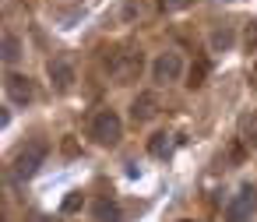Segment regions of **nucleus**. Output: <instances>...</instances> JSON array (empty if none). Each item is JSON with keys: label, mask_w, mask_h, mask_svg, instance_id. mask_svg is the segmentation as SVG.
<instances>
[{"label": "nucleus", "mask_w": 257, "mask_h": 222, "mask_svg": "<svg viewBox=\"0 0 257 222\" xmlns=\"http://www.w3.org/2000/svg\"><path fill=\"white\" fill-rule=\"evenodd\" d=\"M253 211H257V190L253 187H239L232 194V201L225 204V222H250Z\"/></svg>", "instance_id": "nucleus-4"}, {"label": "nucleus", "mask_w": 257, "mask_h": 222, "mask_svg": "<svg viewBox=\"0 0 257 222\" xmlns=\"http://www.w3.org/2000/svg\"><path fill=\"white\" fill-rule=\"evenodd\" d=\"M194 0H159V11H166V15H173V11H183V8H190Z\"/></svg>", "instance_id": "nucleus-15"}, {"label": "nucleus", "mask_w": 257, "mask_h": 222, "mask_svg": "<svg viewBox=\"0 0 257 222\" xmlns=\"http://www.w3.org/2000/svg\"><path fill=\"white\" fill-rule=\"evenodd\" d=\"M106 67H109V74H113L120 85H127V81H134V78L141 74L145 60H141V50H116V53L106 60Z\"/></svg>", "instance_id": "nucleus-2"}, {"label": "nucleus", "mask_w": 257, "mask_h": 222, "mask_svg": "<svg viewBox=\"0 0 257 222\" xmlns=\"http://www.w3.org/2000/svg\"><path fill=\"white\" fill-rule=\"evenodd\" d=\"M201 78H204V64H197V67L190 71V88H197V85H201Z\"/></svg>", "instance_id": "nucleus-17"}, {"label": "nucleus", "mask_w": 257, "mask_h": 222, "mask_svg": "<svg viewBox=\"0 0 257 222\" xmlns=\"http://www.w3.org/2000/svg\"><path fill=\"white\" fill-rule=\"evenodd\" d=\"M50 81H53V88L57 92H71V85H74V67L67 64V60H50Z\"/></svg>", "instance_id": "nucleus-8"}, {"label": "nucleus", "mask_w": 257, "mask_h": 222, "mask_svg": "<svg viewBox=\"0 0 257 222\" xmlns=\"http://www.w3.org/2000/svg\"><path fill=\"white\" fill-rule=\"evenodd\" d=\"M180 74H183V57H180L176 50H166V53L155 57V64H152V78H155L159 85H169V81H176Z\"/></svg>", "instance_id": "nucleus-5"}, {"label": "nucleus", "mask_w": 257, "mask_h": 222, "mask_svg": "<svg viewBox=\"0 0 257 222\" xmlns=\"http://www.w3.org/2000/svg\"><path fill=\"white\" fill-rule=\"evenodd\" d=\"M92 215H95V222H120V204L109 201V197H102V201H95Z\"/></svg>", "instance_id": "nucleus-9"}, {"label": "nucleus", "mask_w": 257, "mask_h": 222, "mask_svg": "<svg viewBox=\"0 0 257 222\" xmlns=\"http://www.w3.org/2000/svg\"><path fill=\"white\" fill-rule=\"evenodd\" d=\"M218 4H222V0H218Z\"/></svg>", "instance_id": "nucleus-18"}, {"label": "nucleus", "mask_w": 257, "mask_h": 222, "mask_svg": "<svg viewBox=\"0 0 257 222\" xmlns=\"http://www.w3.org/2000/svg\"><path fill=\"white\" fill-rule=\"evenodd\" d=\"M159 117V95L155 92H141L134 102H131V120L134 124H148Z\"/></svg>", "instance_id": "nucleus-7"}, {"label": "nucleus", "mask_w": 257, "mask_h": 222, "mask_svg": "<svg viewBox=\"0 0 257 222\" xmlns=\"http://www.w3.org/2000/svg\"><path fill=\"white\" fill-rule=\"evenodd\" d=\"M243 46H246L250 53L257 50V22H250V25H246V32H243Z\"/></svg>", "instance_id": "nucleus-16"}, {"label": "nucleus", "mask_w": 257, "mask_h": 222, "mask_svg": "<svg viewBox=\"0 0 257 222\" xmlns=\"http://www.w3.org/2000/svg\"><path fill=\"white\" fill-rule=\"evenodd\" d=\"M92 138L99 141V145H116L120 138H123V124H120V117L113 113V109H99L95 117H92Z\"/></svg>", "instance_id": "nucleus-3"}, {"label": "nucleus", "mask_w": 257, "mask_h": 222, "mask_svg": "<svg viewBox=\"0 0 257 222\" xmlns=\"http://www.w3.org/2000/svg\"><path fill=\"white\" fill-rule=\"evenodd\" d=\"M239 141H243L246 148H257V113H250V117L243 120V127H239Z\"/></svg>", "instance_id": "nucleus-11"}, {"label": "nucleus", "mask_w": 257, "mask_h": 222, "mask_svg": "<svg viewBox=\"0 0 257 222\" xmlns=\"http://www.w3.org/2000/svg\"><path fill=\"white\" fill-rule=\"evenodd\" d=\"M18 57H22V43H18V36L4 32V64H15Z\"/></svg>", "instance_id": "nucleus-12"}, {"label": "nucleus", "mask_w": 257, "mask_h": 222, "mask_svg": "<svg viewBox=\"0 0 257 222\" xmlns=\"http://www.w3.org/2000/svg\"><path fill=\"white\" fill-rule=\"evenodd\" d=\"M4 88H8V99L18 102V106H25V102L36 99V88H32V81H29V74H8Z\"/></svg>", "instance_id": "nucleus-6"}, {"label": "nucleus", "mask_w": 257, "mask_h": 222, "mask_svg": "<svg viewBox=\"0 0 257 222\" xmlns=\"http://www.w3.org/2000/svg\"><path fill=\"white\" fill-rule=\"evenodd\" d=\"M148 152H152L155 159H162V155H169V134H155V138L148 141Z\"/></svg>", "instance_id": "nucleus-13"}, {"label": "nucleus", "mask_w": 257, "mask_h": 222, "mask_svg": "<svg viewBox=\"0 0 257 222\" xmlns=\"http://www.w3.org/2000/svg\"><path fill=\"white\" fill-rule=\"evenodd\" d=\"M232 43H236V32H232L229 25H222V29L211 32V50H215V53H225Z\"/></svg>", "instance_id": "nucleus-10"}, {"label": "nucleus", "mask_w": 257, "mask_h": 222, "mask_svg": "<svg viewBox=\"0 0 257 222\" xmlns=\"http://www.w3.org/2000/svg\"><path fill=\"white\" fill-rule=\"evenodd\" d=\"M81 204H85V197H81V190H71V194L64 197V204H60V211H64V215H74V211H81Z\"/></svg>", "instance_id": "nucleus-14"}, {"label": "nucleus", "mask_w": 257, "mask_h": 222, "mask_svg": "<svg viewBox=\"0 0 257 222\" xmlns=\"http://www.w3.org/2000/svg\"><path fill=\"white\" fill-rule=\"evenodd\" d=\"M46 141H32V145H25L18 155H15V162H11V173H15V180H32L36 173H39V166L46 162Z\"/></svg>", "instance_id": "nucleus-1"}]
</instances>
